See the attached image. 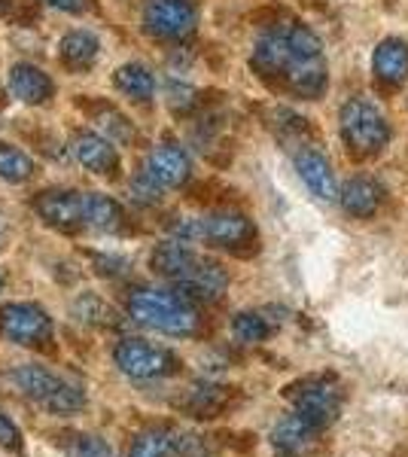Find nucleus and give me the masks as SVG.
<instances>
[{
	"mask_svg": "<svg viewBox=\"0 0 408 457\" xmlns=\"http://www.w3.org/2000/svg\"><path fill=\"white\" fill-rule=\"evenodd\" d=\"M4 287H6V281H4V275H0V290H4Z\"/></svg>",
	"mask_w": 408,
	"mask_h": 457,
	"instance_id": "nucleus-37",
	"label": "nucleus"
},
{
	"mask_svg": "<svg viewBox=\"0 0 408 457\" xmlns=\"http://www.w3.org/2000/svg\"><path fill=\"white\" fill-rule=\"evenodd\" d=\"M113 86L120 88L125 98H131V101H150L153 92H155V77H153L150 68L131 62V64H122V68H116Z\"/></svg>",
	"mask_w": 408,
	"mask_h": 457,
	"instance_id": "nucleus-24",
	"label": "nucleus"
},
{
	"mask_svg": "<svg viewBox=\"0 0 408 457\" xmlns=\"http://www.w3.org/2000/svg\"><path fill=\"white\" fill-rule=\"evenodd\" d=\"M296 171L305 180V187L311 189V195H317L321 202H336L338 198V183L332 174V165L323 153L317 150H299L296 153Z\"/></svg>",
	"mask_w": 408,
	"mask_h": 457,
	"instance_id": "nucleus-13",
	"label": "nucleus"
},
{
	"mask_svg": "<svg viewBox=\"0 0 408 457\" xmlns=\"http://www.w3.org/2000/svg\"><path fill=\"white\" fill-rule=\"evenodd\" d=\"M34 211L40 220L58 232H79L83 228V193L73 189H46L34 198Z\"/></svg>",
	"mask_w": 408,
	"mask_h": 457,
	"instance_id": "nucleus-10",
	"label": "nucleus"
},
{
	"mask_svg": "<svg viewBox=\"0 0 408 457\" xmlns=\"http://www.w3.org/2000/svg\"><path fill=\"white\" fill-rule=\"evenodd\" d=\"M10 381L21 396L43 405L46 411H55V415H77L86 405V390L77 381L64 378V375L52 372L40 363L12 366Z\"/></svg>",
	"mask_w": 408,
	"mask_h": 457,
	"instance_id": "nucleus-2",
	"label": "nucleus"
},
{
	"mask_svg": "<svg viewBox=\"0 0 408 457\" xmlns=\"http://www.w3.org/2000/svg\"><path fill=\"white\" fill-rule=\"evenodd\" d=\"M317 433L321 430H317L314 424H308L305 418H299L293 411V415H287L284 421L271 430V445L278 448L280 454H302L311 442H314Z\"/></svg>",
	"mask_w": 408,
	"mask_h": 457,
	"instance_id": "nucleus-22",
	"label": "nucleus"
},
{
	"mask_svg": "<svg viewBox=\"0 0 408 457\" xmlns=\"http://www.w3.org/2000/svg\"><path fill=\"white\" fill-rule=\"evenodd\" d=\"M83 226L95 232H120L125 226L122 204L104 193H83Z\"/></svg>",
	"mask_w": 408,
	"mask_h": 457,
	"instance_id": "nucleus-20",
	"label": "nucleus"
},
{
	"mask_svg": "<svg viewBox=\"0 0 408 457\" xmlns=\"http://www.w3.org/2000/svg\"><path fill=\"white\" fill-rule=\"evenodd\" d=\"M196 256L198 253L187 245V241L168 238V241H162V245H155L153 256H150V265H153V271H159L162 278H168V281H177V278H180L183 271L189 269Z\"/></svg>",
	"mask_w": 408,
	"mask_h": 457,
	"instance_id": "nucleus-23",
	"label": "nucleus"
},
{
	"mask_svg": "<svg viewBox=\"0 0 408 457\" xmlns=\"http://www.w3.org/2000/svg\"><path fill=\"white\" fill-rule=\"evenodd\" d=\"M338 131L354 156H375L390 141V125L384 120L381 107L375 101L362 98V95L345 101L338 113Z\"/></svg>",
	"mask_w": 408,
	"mask_h": 457,
	"instance_id": "nucleus-4",
	"label": "nucleus"
},
{
	"mask_svg": "<svg viewBox=\"0 0 408 457\" xmlns=\"http://www.w3.org/2000/svg\"><path fill=\"white\" fill-rule=\"evenodd\" d=\"M284 83L299 98H321L326 88V62L323 55L314 58H293L284 71Z\"/></svg>",
	"mask_w": 408,
	"mask_h": 457,
	"instance_id": "nucleus-15",
	"label": "nucleus"
},
{
	"mask_svg": "<svg viewBox=\"0 0 408 457\" xmlns=\"http://www.w3.org/2000/svg\"><path fill=\"white\" fill-rule=\"evenodd\" d=\"M43 4H49L52 10H62V12H73V16H79V12H86L88 6H92V0H43Z\"/></svg>",
	"mask_w": 408,
	"mask_h": 457,
	"instance_id": "nucleus-36",
	"label": "nucleus"
},
{
	"mask_svg": "<svg viewBox=\"0 0 408 457\" xmlns=\"http://www.w3.org/2000/svg\"><path fill=\"white\" fill-rule=\"evenodd\" d=\"M0 19L16 28L34 25L40 19V0H0Z\"/></svg>",
	"mask_w": 408,
	"mask_h": 457,
	"instance_id": "nucleus-29",
	"label": "nucleus"
},
{
	"mask_svg": "<svg viewBox=\"0 0 408 457\" xmlns=\"http://www.w3.org/2000/svg\"><path fill=\"white\" fill-rule=\"evenodd\" d=\"M372 73L384 86H403L408 79V46L396 37L378 43L372 55Z\"/></svg>",
	"mask_w": 408,
	"mask_h": 457,
	"instance_id": "nucleus-16",
	"label": "nucleus"
},
{
	"mask_svg": "<svg viewBox=\"0 0 408 457\" xmlns=\"http://www.w3.org/2000/svg\"><path fill=\"white\" fill-rule=\"evenodd\" d=\"M113 363L122 375L135 381H155L174 375L180 360L159 345L144 342V338H122L113 348Z\"/></svg>",
	"mask_w": 408,
	"mask_h": 457,
	"instance_id": "nucleus-6",
	"label": "nucleus"
},
{
	"mask_svg": "<svg viewBox=\"0 0 408 457\" xmlns=\"http://www.w3.org/2000/svg\"><path fill=\"white\" fill-rule=\"evenodd\" d=\"M232 336L241 345H259L271 336V323L269 317H262L259 312H241L232 320Z\"/></svg>",
	"mask_w": 408,
	"mask_h": 457,
	"instance_id": "nucleus-27",
	"label": "nucleus"
},
{
	"mask_svg": "<svg viewBox=\"0 0 408 457\" xmlns=\"http://www.w3.org/2000/svg\"><path fill=\"white\" fill-rule=\"evenodd\" d=\"M189 409L196 415H213L217 409H222V390L220 387H192L189 390Z\"/></svg>",
	"mask_w": 408,
	"mask_h": 457,
	"instance_id": "nucleus-31",
	"label": "nucleus"
},
{
	"mask_svg": "<svg viewBox=\"0 0 408 457\" xmlns=\"http://www.w3.org/2000/svg\"><path fill=\"white\" fill-rule=\"evenodd\" d=\"M177 293L189 302H217L229 290V271L220 262L196 256L192 265L177 278Z\"/></svg>",
	"mask_w": 408,
	"mask_h": 457,
	"instance_id": "nucleus-9",
	"label": "nucleus"
},
{
	"mask_svg": "<svg viewBox=\"0 0 408 457\" xmlns=\"http://www.w3.org/2000/svg\"><path fill=\"white\" fill-rule=\"evenodd\" d=\"M144 171L159 183L162 189H177L183 183H189L192 177V162H189V153L183 150L180 144H155L146 156V165Z\"/></svg>",
	"mask_w": 408,
	"mask_h": 457,
	"instance_id": "nucleus-11",
	"label": "nucleus"
},
{
	"mask_svg": "<svg viewBox=\"0 0 408 457\" xmlns=\"http://www.w3.org/2000/svg\"><path fill=\"white\" fill-rule=\"evenodd\" d=\"M125 260H120V256H95V271H101V275H125Z\"/></svg>",
	"mask_w": 408,
	"mask_h": 457,
	"instance_id": "nucleus-35",
	"label": "nucleus"
},
{
	"mask_svg": "<svg viewBox=\"0 0 408 457\" xmlns=\"http://www.w3.org/2000/svg\"><path fill=\"white\" fill-rule=\"evenodd\" d=\"M34 171H37V165L25 150H19V146H12V144H0V177H4V180L25 183V180H31Z\"/></svg>",
	"mask_w": 408,
	"mask_h": 457,
	"instance_id": "nucleus-26",
	"label": "nucleus"
},
{
	"mask_svg": "<svg viewBox=\"0 0 408 457\" xmlns=\"http://www.w3.org/2000/svg\"><path fill=\"white\" fill-rule=\"evenodd\" d=\"M86 110L92 113L95 125H98L104 135H107V141H110V137H113V141H122V144L135 141V125L125 120V116L116 107H110V104H86Z\"/></svg>",
	"mask_w": 408,
	"mask_h": 457,
	"instance_id": "nucleus-25",
	"label": "nucleus"
},
{
	"mask_svg": "<svg viewBox=\"0 0 408 457\" xmlns=\"http://www.w3.org/2000/svg\"><path fill=\"white\" fill-rule=\"evenodd\" d=\"M0 448H6V452H21V433L4 409H0Z\"/></svg>",
	"mask_w": 408,
	"mask_h": 457,
	"instance_id": "nucleus-33",
	"label": "nucleus"
},
{
	"mask_svg": "<svg viewBox=\"0 0 408 457\" xmlns=\"http://www.w3.org/2000/svg\"><path fill=\"white\" fill-rule=\"evenodd\" d=\"M187 448V439L171 427H150L137 433L129 448V457H177Z\"/></svg>",
	"mask_w": 408,
	"mask_h": 457,
	"instance_id": "nucleus-21",
	"label": "nucleus"
},
{
	"mask_svg": "<svg viewBox=\"0 0 408 457\" xmlns=\"http://www.w3.org/2000/svg\"><path fill=\"white\" fill-rule=\"evenodd\" d=\"M71 153L92 174L110 177L120 171V153H116L113 141H107L98 131H77L71 137Z\"/></svg>",
	"mask_w": 408,
	"mask_h": 457,
	"instance_id": "nucleus-12",
	"label": "nucleus"
},
{
	"mask_svg": "<svg viewBox=\"0 0 408 457\" xmlns=\"http://www.w3.org/2000/svg\"><path fill=\"white\" fill-rule=\"evenodd\" d=\"M289 62H293V53H289L284 28H274V31L259 37V43L254 49V58H250V64L256 68L259 77H274V73H284Z\"/></svg>",
	"mask_w": 408,
	"mask_h": 457,
	"instance_id": "nucleus-18",
	"label": "nucleus"
},
{
	"mask_svg": "<svg viewBox=\"0 0 408 457\" xmlns=\"http://www.w3.org/2000/svg\"><path fill=\"white\" fill-rule=\"evenodd\" d=\"M287 396L293 403V411L314 424L317 430L329 427L338 418L341 405H345V387L332 375H308V378L296 381L287 387Z\"/></svg>",
	"mask_w": 408,
	"mask_h": 457,
	"instance_id": "nucleus-5",
	"label": "nucleus"
},
{
	"mask_svg": "<svg viewBox=\"0 0 408 457\" xmlns=\"http://www.w3.org/2000/svg\"><path fill=\"white\" fill-rule=\"evenodd\" d=\"M168 95H171L168 104L174 107V110H187V107L196 104V98H192V95H196V92H192L189 86H177V83H174V86L168 88Z\"/></svg>",
	"mask_w": 408,
	"mask_h": 457,
	"instance_id": "nucleus-34",
	"label": "nucleus"
},
{
	"mask_svg": "<svg viewBox=\"0 0 408 457\" xmlns=\"http://www.w3.org/2000/svg\"><path fill=\"white\" fill-rule=\"evenodd\" d=\"M144 28L168 43L189 40L198 28V10L192 0H150L144 10Z\"/></svg>",
	"mask_w": 408,
	"mask_h": 457,
	"instance_id": "nucleus-8",
	"label": "nucleus"
},
{
	"mask_svg": "<svg viewBox=\"0 0 408 457\" xmlns=\"http://www.w3.org/2000/svg\"><path fill=\"white\" fill-rule=\"evenodd\" d=\"M10 92L16 95L21 104L28 107H40L55 95V83L49 79L46 71H40L37 64L19 62L10 71Z\"/></svg>",
	"mask_w": 408,
	"mask_h": 457,
	"instance_id": "nucleus-14",
	"label": "nucleus"
},
{
	"mask_svg": "<svg viewBox=\"0 0 408 457\" xmlns=\"http://www.w3.org/2000/svg\"><path fill=\"white\" fill-rule=\"evenodd\" d=\"M131 195H135L137 204H155L162 198V187L140 168L135 174V180H131Z\"/></svg>",
	"mask_w": 408,
	"mask_h": 457,
	"instance_id": "nucleus-32",
	"label": "nucleus"
},
{
	"mask_svg": "<svg viewBox=\"0 0 408 457\" xmlns=\"http://www.w3.org/2000/svg\"><path fill=\"white\" fill-rule=\"evenodd\" d=\"M177 241H207L222 250H238L241 245H250L256 238V228L244 213L238 211H213L204 217H180L171 223Z\"/></svg>",
	"mask_w": 408,
	"mask_h": 457,
	"instance_id": "nucleus-3",
	"label": "nucleus"
},
{
	"mask_svg": "<svg viewBox=\"0 0 408 457\" xmlns=\"http://www.w3.org/2000/svg\"><path fill=\"white\" fill-rule=\"evenodd\" d=\"M71 314L77 317L79 323H88V327H107L113 312L107 308V302L98 299L95 293H83L77 302L71 305Z\"/></svg>",
	"mask_w": 408,
	"mask_h": 457,
	"instance_id": "nucleus-28",
	"label": "nucleus"
},
{
	"mask_svg": "<svg viewBox=\"0 0 408 457\" xmlns=\"http://www.w3.org/2000/svg\"><path fill=\"white\" fill-rule=\"evenodd\" d=\"M381 198H384V189L372 177H351L338 193V202H341V208H345V213L360 217V220L372 217V213L381 208Z\"/></svg>",
	"mask_w": 408,
	"mask_h": 457,
	"instance_id": "nucleus-17",
	"label": "nucleus"
},
{
	"mask_svg": "<svg viewBox=\"0 0 408 457\" xmlns=\"http://www.w3.org/2000/svg\"><path fill=\"white\" fill-rule=\"evenodd\" d=\"M98 53H101V43L92 31H71L58 43V58H62V64L77 73L92 71L95 62H98Z\"/></svg>",
	"mask_w": 408,
	"mask_h": 457,
	"instance_id": "nucleus-19",
	"label": "nucleus"
},
{
	"mask_svg": "<svg viewBox=\"0 0 408 457\" xmlns=\"http://www.w3.org/2000/svg\"><path fill=\"white\" fill-rule=\"evenodd\" d=\"M0 333L25 348H40L52 338V317L37 302H6L0 305Z\"/></svg>",
	"mask_w": 408,
	"mask_h": 457,
	"instance_id": "nucleus-7",
	"label": "nucleus"
},
{
	"mask_svg": "<svg viewBox=\"0 0 408 457\" xmlns=\"http://www.w3.org/2000/svg\"><path fill=\"white\" fill-rule=\"evenodd\" d=\"M71 457H116L113 445L101 436H92V433H79V436L71 439L68 445Z\"/></svg>",
	"mask_w": 408,
	"mask_h": 457,
	"instance_id": "nucleus-30",
	"label": "nucleus"
},
{
	"mask_svg": "<svg viewBox=\"0 0 408 457\" xmlns=\"http://www.w3.org/2000/svg\"><path fill=\"white\" fill-rule=\"evenodd\" d=\"M129 317L135 323L155 333L187 338L198 329V312L196 305L180 296L177 290H159V287H137L129 293Z\"/></svg>",
	"mask_w": 408,
	"mask_h": 457,
	"instance_id": "nucleus-1",
	"label": "nucleus"
}]
</instances>
